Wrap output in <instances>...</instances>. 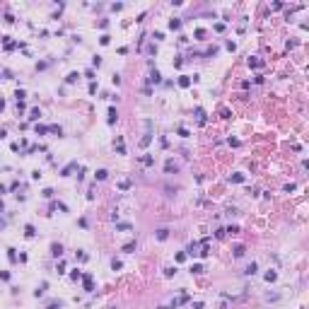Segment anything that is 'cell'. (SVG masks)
<instances>
[{
    "label": "cell",
    "mask_w": 309,
    "mask_h": 309,
    "mask_svg": "<svg viewBox=\"0 0 309 309\" xmlns=\"http://www.w3.org/2000/svg\"><path fill=\"white\" fill-rule=\"evenodd\" d=\"M164 171H167V174H176V171H179V164L174 160H167L164 162Z\"/></svg>",
    "instance_id": "6da1fadb"
},
{
    "label": "cell",
    "mask_w": 309,
    "mask_h": 309,
    "mask_svg": "<svg viewBox=\"0 0 309 309\" xmlns=\"http://www.w3.org/2000/svg\"><path fill=\"white\" fill-rule=\"evenodd\" d=\"M75 169H77V162H70V164H65V167L60 169V176H70Z\"/></svg>",
    "instance_id": "7a4b0ae2"
},
{
    "label": "cell",
    "mask_w": 309,
    "mask_h": 309,
    "mask_svg": "<svg viewBox=\"0 0 309 309\" xmlns=\"http://www.w3.org/2000/svg\"><path fill=\"white\" fill-rule=\"evenodd\" d=\"M116 119H119V111H116V109L111 106V109H109V116H106V123H109V126H114Z\"/></svg>",
    "instance_id": "3957f363"
},
{
    "label": "cell",
    "mask_w": 309,
    "mask_h": 309,
    "mask_svg": "<svg viewBox=\"0 0 309 309\" xmlns=\"http://www.w3.org/2000/svg\"><path fill=\"white\" fill-rule=\"evenodd\" d=\"M150 82H155V85H157V82H162V75H160V70H155V68H152V70H150V77H147Z\"/></svg>",
    "instance_id": "277c9868"
},
{
    "label": "cell",
    "mask_w": 309,
    "mask_h": 309,
    "mask_svg": "<svg viewBox=\"0 0 309 309\" xmlns=\"http://www.w3.org/2000/svg\"><path fill=\"white\" fill-rule=\"evenodd\" d=\"M155 237H157V239H160V242H164V239H167V237H169V230H167V227H160V230H157V232H155Z\"/></svg>",
    "instance_id": "5b68a950"
},
{
    "label": "cell",
    "mask_w": 309,
    "mask_h": 309,
    "mask_svg": "<svg viewBox=\"0 0 309 309\" xmlns=\"http://www.w3.org/2000/svg\"><path fill=\"white\" fill-rule=\"evenodd\" d=\"M232 251H234V258H242L244 254H246V246H244V244H237V246H234Z\"/></svg>",
    "instance_id": "8992f818"
},
{
    "label": "cell",
    "mask_w": 309,
    "mask_h": 309,
    "mask_svg": "<svg viewBox=\"0 0 309 309\" xmlns=\"http://www.w3.org/2000/svg\"><path fill=\"white\" fill-rule=\"evenodd\" d=\"M51 254L56 258H60V256H63V246H60V244H51Z\"/></svg>",
    "instance_id": "52a82bcc"
},
{
    "label": "cell",
    "mask_w": 309,
    "mask_h": 309,
    "mask_svg": "<svg viewBox=\"0 0 309 309\" xmlns=\"http://www.w3.org/2000/svg\"><path fill=\"white\" fill-rule=\"evenodd\" d=\"M85 290H87V292H92V290H94V283H92V275H90V273L85 275Z\"/></svg>",
    "instance_id": "ba28073f"
},
{
    "label": "cell",
    "mask_w": 309,
    "mask_h": 309,
    "mask_svg": "<svg viewBox=\"0 0 309 309\" xmlns=\"http://www.w3.org/2000/svg\"><path fill=\"white\" fill-rule=\"evenodd\" d=\"M263 278H266V283H275V280H278V273H275V271H268Z\"/></svg>",
    "instance_id": "9c48e42d"
},
{
    "label": "cell",
    "mask_w": 309,
    "mask_h": 309,
    "mask_svg": "<svg viewBox=\"0 0 309 309\" xmlns=\"http://www.w3.org/2000/svg\"><path fill=\"white\" fill-rule=\"evenodd\" d=\"M106 176H109V171H106V169H97V174H94V179H97V181H104Z\"/></svg>",
    "instance_id": "30bf717a"
},
{
    "label": "cell",
    "mask_w": 309,
    "mask_h": 309,
    "mask_svg": "<svg viewBox=\"0 0 309 309\" xmlns=\"http://www.w3.org/2000/svg\"><path fill=\"white\" fill-rule=\"evenodd\" d=\"M256 271H258V266H256V263H249V266L244 268V275H254Z\"/></svg>",
    "instance_id": "8fae6325"
},
{
    "label": "cell",
    "mask_w": 309,
    "mask_h": 309,
    "mask_svg": "<svg viewBox=\"0 0 309 309\" xmlns=\"http://www.w3.org/2000/svg\"><path fill=\"white\" fill-rule=\"evenodd\" d=\"M196 119H198V123H201V126H203V123H205V111H203L201 106L196 109Z\"/></svg>",
    "instance_id": "7c38bea8"
},
{
    "label": "cell",
    "mask_w": 309,
    "mask_h": 309,
    "mask_svg": "<svg viewBox=\"0 0 309 309\" xmlns=\"http://www.w3.org/2000/svg\"><path fill=\"white\" fill-rule=\"evenodd\" d=\"M230 181H232V184H242V181H244V174H239V171H237V174L230 176Z\"/></svg>",
    "instance_id": "4fadbf2b"
},
{
    "label": "cell",
    "mask_w": 309,
    "mask_h": 309,
    "mask_svg": "<svg viewBox=\"0 0 309 309\" xmlns=\"http://www.w3.org/2000/svg\"><path fill=\"white\" fill-rule=\"evenodd\" d=\"M135 246H138L135 242H128V244H123V251H126V254H133V251H135Z\"/></svg>",
    "instance_id": "5bb4252c"
},
{
    "label": "cell",
    "mask_w": 309,
    "mask_h": 309,
    "mask_svg": "<svg viewBox=\"0 0 309 309\" xmlns=\"http://www.w3.org/2000/svg\"><path fill=\"white\" fill-rule=\"evenodd\" d=\"M191 85V77H188V75H181V77H179V87H188Z\"/></svg>",
    "instance_id": "9a60e30c"
},
{
    "label": "cell",
    "mask_w": 309,
    "mask_h": 309,
    "mask_svg": "<svg viewBox=\"0 0 309 309\" xmlns=\"http://www.w3.org/2000/svg\"><path fill=\"white\" fill-rule=\"evenodd\" d=\"M169 29H181V19H169Z\"/></svg>",
    "instance_id": "2e32d148"
},
{
    "label": "cell",
    "mask_w": 309,
    "mask_h": 309,
    "mask_svg": "<svg viewBox=\"0 0 309 309\" xmlns=\"http://www.w3.org/2000/svg\"><path fill=\"white\" fill-rule=\"evenodd\" d=\"M24 234L29 237V239H32L34 234H36V230H34V225H27V227H24Z\"/></svg>",
    "instance_id": "e0dca14e"
},
{
    "label": "cell",
    "mask_w": 309,
    "mask_h": 309,
    "mask_svg": "<svg viewBox=\"0 0 309 309\" xmlns=\"http://www.w3.org/2000/svg\"><path fill=\"white\" fill-rule=\"evenodd\" d=\"M39 116H41L39 109H32V111H29V121H39Z\"/></svg>",
    "instance_id": "ac0fdd59"
},
{
    "label": "cell",
    "mask_w": 309,
    "mask_h": 309,
    "mask_svg": "<svg viewBox=\"0 0 309 309\" xmlns=\"http://www.w3.org/2000/svg\"><path fill=\"white\" fill-rule=\"evenodd\" d=\"M8 258H10V263H17V254H15V249H8Z\"/></svg>",
    "instance_id": "d6986e66"
},
{
    "label": "cell",
    "mask_w": 309,
    "mask_h": 309,
    "mask_svg": "<svg viewBox=\"0 0 309 309\" xmlns=\"http://www.w3.org/2000/svg\"><path fill=\"white\" fill-rule=\"evenodd\" d=\"M249 65H251V68H261V65H263V60H258V58H249Z\"/></svg>",
    "instance_id": "ffe728a7"
},
{
    "label": "cell",
    "mask_w": 309,
    "mask_h": 309,
    "mask_svg": "<svg viewBox=\"0 0 309 309\" xmlns=\"http://www.w3.org/2000/svg\"><path fill=\"white\" fill-rule=\"evenodd\" d=\"M205 268H203V263H193L191 266V273H203Z\"/></svg>",
    "instance_id": "44dd1931"
},
{
    "label": "cell",
    "mask_w": 309,
    "mask_h": 309,
    "mask_svg": "<svg viewBox=\"0 0 309 309\" xmlns=\"http://www.w3.org/2000/svg\"><path fill=\"white\" fill-rule=\"evenodd\" d=\"M143 164H145V167H152V164H155V157H143Z\"/></svg>",
    "instance_id": "7402d4cb"
},
{
    "label": "cell",
    "mask_w": 309,
    "mask_h": 309,
    "mask_svg": "<svg viewBox=\"0 0 309 309\" xmlns=\"http://www.w3.org/2000/svg\"><path fill=\"white\" fill-rule=\"evenodd\" d=\"M44 290H46V283H41V287H36V290H34V297H41V295H44Z\"/></svg>",
    "instance_id": "603a6c76"
},
{
    "label": "cell",
    "mask_w": 309,
    "mask_h": 309,
    "mask_svg": "<svg viewBox=\"0 0 309 309\" xmlns=\"http://www.w3.org/2000/svg\"><path fill=\"white\" fill-rule=\"evenodd\" d=\"M150 140H152V133H147V135H145V138H143V140H140V145H143V147H147V145H150Z\"/></svg>",
    "instance_id": "cb8c5ba5"
},
{
    "label": "cell",
    "mask_w": 309,
    "mask_h": 309,
    "mask_svg": "<svg viewBox=\"0 0 309 309\" xmlns=\"http://www.w3.org/2000/svg\"><path fill=\"white\" fill-rule=\"evenodd\" d=\"M34 130H36V135H46V133H49V128H46V126H36Z\"/></svg>",
    "instance_id": "d4e9b609"
},
{
    "label": "cell",
    "mask_w": 309,
    "mask_h": 309,
    "mask_svg": "<svg viewBox=\"0 0 309 309\" xmlns=\"http://www.w3.org/2000/svg\"><path fill=\"white\" fill-rule=\"evenodd\" d=\"M49 130H51L53 135H60V133H63V128H60V126H49Z\"/></svg>",
    "instance_id": "484cf974"
},
{
    "label": "cell",
    "mask_w": 309,
    "mask_h": 309,
    "mask_svg": "<svg viewBox=\"0 0 309 309\" xmlns=\"http://www.w3.org/2000/svg\"><path fill=\"white\" fill-rule=\"evenodd\" d=\"M109 41H111V36H109V34H101V39H99V44H101V46H106V44H109Z\"/></svg>",
    "instance_id": "4316f807"
},
{
    "label": "cell",
    "mask_w": 309,
    "mask_h": 309,
    "mask_svg": "<svg viewBox=\"0 0 309 309\" xmlns=\"http://www.w3.org/2000/svg\"><path fill=\"white\" fill-rule=\"evenodd\" d=\"M77 77H80V73H70V75H68V82L73 85V82H77Z\"/></svg>",
    "instance_id": "83f0119b"
},
{
    "label": "cell",
    "mask_w": 309,
    "mask_h": 309,
    "mask_svg": "<svg viewBox=\"0 0 309 309\" xmlns=\"http://www.w3.org/2000/svg\"><path fill=\"white\" fill-rule=\"evenodd\" d=\"M196 254H198V244H191L188 246V256H196Z\"/></svg>",
    "instance_id": "f1b7e54d"
},
{
    "label": "cell",
    "mask_w": 309,
    "mask_h": 309,
    "mask_svg": "<svg viewBox=\"0 0 309 309\" xmlns=\"http://www.w3.org/2000/svg\"><path fill=\"white\" fill-rule=\"evenodd\" d=\"M174 273H176V268H171V266H167V268H164V275H167V278H171Z\"/></svg>",
    "instance_id": "f546056e"
},
{
    "label": "cell",
    "mask_w": 309,
    "mask_h": 309,
    "mask_svg": "<svg viewBox=\"0 0 309 309\" xmlns=\"http://www.w3.org/2000/svg\"><path fill=\"white\" fill-rule=\"evenodd\" d=\"M119 188L121 191H128L130 188V181H119Z\"/></svg>",
    "instance_id": "4dcf8cb0"
},
{
    "label": "cell",
    "mask_w": 309,
    "mask_h": 309,
    "mask_svg": "<svg viewBox=\"0 0 309 309\" xmlns=\"http://www.w3.org/2000/svg\"><path fill=\"white\" fill-rule=\"evenodd\" d=\"M121 266H123V263H121V261H119V258H114V261H111V268H114V271H119V268H121Z\"/></svg>",
    "instance_id": "1f68e13d"
},
{
    "label": "cell",
    "mask_w": 309,
    "mask_h": 309,
    "mask_svg": "<svg viewBox=\"0 0 309 309\" xmlns=\"http://www.w3.org/2000/svg\"><path fill=\"white\" fill-rule=\"evenodd\" d=\"M179 135H181V138H188L191 133H188V128H184V126H181V128H179Z\"/></svg>",
    "instance_id": "d6a6232c"
},
{
    "label": "cell",
    "mask_w": 309,
    "mask_h": 309,
    "mask_svg": "<svg viewBox=\"0 0 309 309\" xmlns=\"http://www.w3.org/2000/svg\"><path fill=\"white\" fill-rule=\"evenodd\" d=\"M225 232H230V234H237V232H239V227H237V225H230V227L225 230Z\"/></svg>",
    "instance_id": "836d02e7"
},
{
    "label": "cell",
    "mask_w": 309,
    "mask_h": 309,
    "mask_svg": "<svg viewBox=\"0 0 309 309\" xmlns=\"http://www.w3.org/2000/svg\"><path fill=\"white\" fill-rule=\"evenodd\" d=\"M15 97H17V101H22V99L27 97V92H24V90H17V94H15Z\"/></svg>",
    "instance_id": "e575fe53"
},
{
    "label": "cell",
    "mask_w": 309,
    "mask_h": 309,
    "mask_svg": "<svg viewBox=\"0 0 309 309\" xmlns=\"http://www.w3.org/2000/svg\"><path fill=\"white\" fill-rule=\"evenodd\" d=\"M44 198H53V188H44V193H41Z\"/></svg>",
    "instance_id": "d590c367"
},
{
    "label": "cell",
    "mask_w": 309,
    "mask_h": 309,
    "mask_svg": "<svg viewBox=\"0 0 309 309\" xmlns=\"http://www.w3.org/2000/svg\"><path fill=\"white\" fill-rule=\"evenodd\" d=\"M70 278H73V280H77V278H82V273H80V271H77V268H75V271H73V273H70Z\"/></svg>",
    "instance_id": "8d00e7d4"
},
{
    "label": "cell",
    "mask_w": 309,
    "mask_h": 309,
    "mask_svg": "<svg viewBox=\"0 0 309 309\" xmlns=\"http://www.w3.org/2000/svg\"><path fill=\"white\" fill-rule=\"evenodd\" d=\"M92 65H94V68H99V65H101V58H99V56H94V58H92Z\"/></svg>",
    "instance_id": "74e56055"
},
{
    "label": "cell",
    "mask_w": 309,
    "mask_h": 309,
    "mask_svg": "<svg viewBox=\"0 0 309 309\" xmlns=\"http://www.w3.org/2000/svg\"><path fill=\"white\" fill-rule=\"evenodd\" d=\"M85 77H90V80L94 82V70H92V68H90V70H85Z\"/></svg>",
    "instance_id": "f35d334b"
},
{
    "label": "cell",
    "mask_w": 309,
    "mask_h": 309,
    "mask_svg": "<svg viewBox=\"0 0 309 309\" xmlns=\"http://www.w3.org/2000/svg\"><path fill=\"white\" fill-rule=\"evenodd\" d=\"M215 53H217V49H215V46H210V49L205 51V56H215Z\"/></svg>",
    "instance_id": "ab89813d"
},
{
    "label": "cell",
    "mask_w": 309,
    "mask_h": 309,
    "mask_svg": "<svg viewBox=\"0 0 309 309\" xmlns=\"http://www.w3.org/2000/svg\"><path fill=\"white\" fill-rule=\"evenodd\" d=\"M116 230H130V225L128 222H121V225H116Z\"/></svg>",
    "instance_id": "60d3db41"
},
{
    "label": "cell",
    "mask_w": 309,
    "mask_h": 309,
    "mask_svg": "<svg viewBox=\"0 0 309 309\" xmlns=\"http://www.w3.org/2000/svg\"><path fill=\"white\" fill-rule=\"evenodd\" d=\"M63 304H60V302H53V304H49V309H60Z\"/></svg>",
    "instance_id": "b9f144b4"
},
{
    "label": "cell",
    "mask_w": 309,
    "mask_h": 309,
    "mask_svg": "<svg viewBox=\"0 0 309 309\" xmlns=\"http://www.w3.org/2000/svg\"><path fill=\"white\" fill-rule=\"evenodd\" d=\"M193 309H205V304H203V302H196V304H193Z\"/></svg>",
    "instance_id": "7bdbcfd3"
},
{
    "label": "cell",
    "mask_w": 309,
    "mask_h": 309,
    "mask_svg": "<svg viewBox=\"0 0 309 309\" xmlns=\"http://www.w3.org/2000/svg\"><path fill=\"white\" fill-rule=\"evenodd\" d=\"M5 191H8V188H5V186H3V184H0V196H3V193H5Z\"/></svg>",
    "instance_id": "ee69618b"
}]
</instances>
